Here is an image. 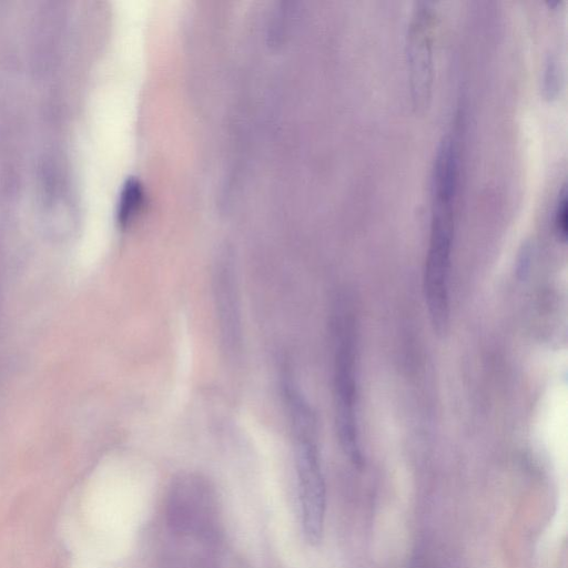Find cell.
I'll return each mask as SVG.
<instances>
[{
  "mask_svg": "<svg viewBox=\"0 0 568 568\" xmlns=\"http://www.w3.org/2000/svg\"><path fill=\"white\" fill-rule=\"evenodd\" d=\"M286 398L297 442L296 461L303 533L308 543L316 546L322 541L327 509L326 483L318 448L314 443L316 420L306 399L296 388H288Z\"/></svg>",
  "mask_w": 568,
  "mask_h": 568,
  "instance_id": "obj_1",
  "label": "cell"
},
{
  "mask_svg": "<svg viewBox=\"0 0 568 568\" xmlns=\"http://www.w3.org/2000/svg\"><path fill=\"white\" fill-rule=\"evenodd\" d=\"M454 218L432 217L424 291L429 317L436 333L443 336L450 327V272Z\"/></svg>",
  "mask_w": 568,
  "mask_h": 568,
  "instance_id": "obj_2",
  "label": "cell"
},
{
  "mask_svg": "<svg viewBox=\"0 0 568 568\" xmlns=\"http://www.w3.org/2000/svg\"><path fill=\"white\" fill-rule=\"evenodd\" d=\"M352 341L341 331L336 359L337 415L340 442L354 465L363 463L357 421Z\"/></svg>",
  "mask_w": 568,
  "mask_h": 568,
  "instance_id": "obj_3",
  "label": "cell"
},
{
  "mask_svg": "<svg viewBox=\"0 0 568 568\" xmlns=\"http://www.w3.org/2000/svg\"><path fill=\"white\" fill-rule=\"evenodd\" d=\"M545 71V90L547 97L551 98L559 91V67H557L554 58H550L549 62H547Z\"/></svg>",
  "mask_w": 568,
  "mask_h": 568,
  "instance_id": "obj_8",
  "label": "cell"
},
{
  "mask_svg": "<svg viewBox=\"0 0 568 568\" xmlns=\"http://www.w3.org/2000/svg\"><path fill=\"white\" fill-rule=\"evenodd\" d=\"M555 229L557 235L565 241L567 238V192L564 187L555 210Z\"/></svg>",
  "mask_w": 568,
  "mask_h": 568,
  "instance_id": "obj_7",
  "label": "cell"
},
{
  "mask_svg": "<svg viewBox=\"0 0 568 568\" xmlns=\"http://www.w3.org/2000/svg\"><path fill=\"white\" fill-rule=\"evenodd\" d=\"M145 191L141 182L136 178H129L121 189L118 201L117 218L121 227H126L137 216L144 206Z\"/></svg>",
  "mask_w": 568,
  "mask_h": 568,
  "instance_id": "obj_6",
  "label": "cell"
},
{
  "mask_svg": "<svg viewBox=\"0 0 568 568\" xmlns=\"http://www.w3.org/2000/svg\"><path fill=\"white\" fill-rule=\"evenodd\" d=\"M431 10L425 4L415 10L409 30L408 58L414 107L424 110L429 105L433 85Z\"/></svg>",
  "mask_w": 568,
  "mask_h": 568,
  "instance_id": "obj_4",
  "label": "cell"
},
{
  "mask_svg": "<svg viewBox=\"0 0 568 568\" xmlns=\"http://www.w3.org/2000/svg\"><path fill=\"white\" fill-rule=\"evenodd\" d=\"M235 276L227 268L217 277V299L223 334L231 351L238 349L240 343V322L236 296Z\"/></svg>",
  "mask_w": 568,
  "mask_h": 568,
  "instance_id": "obj_5",
  "label": "cell"
}]
</instances>
